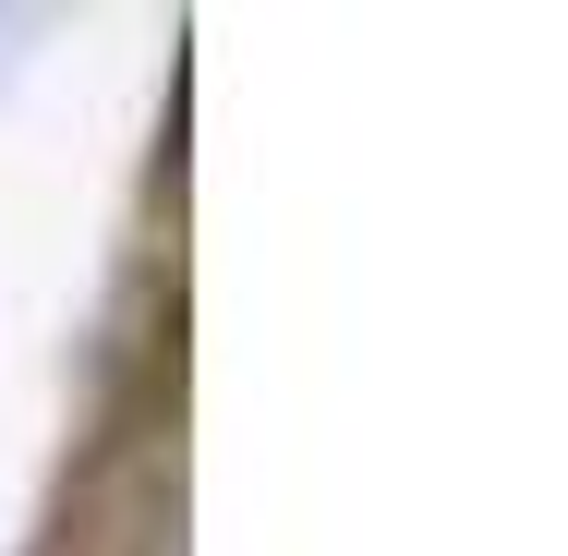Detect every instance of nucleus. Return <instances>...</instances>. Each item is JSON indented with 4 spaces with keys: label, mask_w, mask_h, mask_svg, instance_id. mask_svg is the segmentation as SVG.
Masks as SVG:
<instances>
[{
    "label": "nucleus",
    "mask_w": 568,
    "mask_h": 556,
    "mask_svg": "<svg viewBox=\"0 0 568 556\" xmlns=\"http://www.w3.org/2000/svg\"><path fill=\"white\" fill-rule=\"evenodd\" d=\"M170 508H182V254L133 230L110 363H98L37 556H170Z\"/></svg>",
    "instance_id": "f257e3e1"
}]
</instances>
